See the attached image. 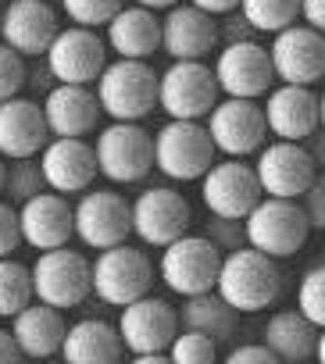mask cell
I'll use <instances>...</instances> for the list:
<instances>
[{
    "label": "cell",
    "instance_id": "5bb4252c",
    "mask_svg": "<svg viewBox=\"0 0 325 364\" xmlns=\"http://www.w3.org/2000/svg\"><path fill=\"white\" fill-rule=\"evenodd\" d=\"M204 118H208L204 129H208V136H211L215 154L247 157V154H254V150L268 139L261 104L250 100V97H225V100H215V107H211Z\"/></svg>",
    "mask_w": 325,
    "mask_h": 364
},
{
    "label": "cell",
    "instance_id": "74e56055",
    "mask_svg": "<svg viewBox=\"0 0 325 364\" xmlns=\"http://www.w3.org/2000/svg\"><path fill=\"white\" fill-rule=\"evenodd\" d=\"M297 200H300V208H304V215H307L311 229H321V225H325V182H321V178H314L311 186L297 197Z\"/></svg>",
    "mask_w": 325,
    "mask_h": 364
},
{
    "label": "cell",
    "instance_id": "7bdbcfd3",
    "mask_svg": "<svg viewBox=\"0 0 325 364\" xmlns=\"http://www.w3.org/2000/svg\"><path fill=\"white\" fill-rule=\"evenodd\" d=\"M18 343L11 336V328H0V364H8V360H18Z\"/></svg>",
    "mask_w": 325,
    "mask_h": 364
},
{
    "label": "cell",
    "instance_id": "60d3db41",
    "mask_svg": "<svg viewBox=\"0 0 325 364\" xmlns=\"http://www.w3.org/2000/svg\"><path fill=\"white\" fill-rule=\"evenodd\" d=\"M325 0H297V18L311 29H325Z\"/></svg>",
    "mask_w": 325,
    "mask_h": 364
},
{
    "label": "cell",
    "instance_id": "b9f144b4",
    "mask_svg": "<svg viewBox=\"0 0 325 364\" xmlns=\"http://www.w3.org/2000/svg\"><path fill=\"white\" fill-rule=\"evenodd\" d=\"M190 4L208 11V15H229V11H236L240 0H190Z\"/></svg>",
    "mask_w": 325,
    "mask_h": 364
},
{
    "label": "cell",
    "instance_id": "8d00e7d4",
    "mask_svg": "<svg viewBox=\"0 0 325 364\" xmlns=\"http://www.w3.org/2000/svg\"><path fill=\"white\" fill-rule=\"evenodd\" d=\"M26 86V61L18 50H11L4 40H0V100L15 97Z\"/></svg>",
    "mask_w": 325,
    "mask_h": 364
},
{
    "label": "cell",
    "instance_id": "d6986e66",
    "mask_svg": "<svg viewBox=\"0 0 325 364\" xmlns=\"http://www.w3.org/2000/svg\"><path fill=\"white\" fill-rule=\"evenodd\" d=\"M265 129L275 139H293V143H307L318 125H321V100L311 86H293V82H279L268 86L265 93Z\"/></svg>",
    "mask_w": 325,
    "mask_h": 364
},
{
    "label": "cell",
    "instance_id": "1f68e13d",
    "mask_svg": "<svg viewBox=\"0 0 325 364\" xmlns=\"http://www.w3.org/2000/svg\"><path fill=\"white\" fill-rule=\"evenodd\" d=\"M33 300V282H29V268L22 261L0 257V318L18 314L26 304Z\"/></svg>",
    "mask_w": 325,
    "mask_h": 364
},
{
    "label": "cell",
    "instance_id": "7a4b0ae2",
    "mask_svg": "<svg viewBox=\"0 0 325 364\" xmlns=\"http://www.w3.org/2000/svg\"><path fill=\"white\" fill-rule=\"evenodd\" d=\"M179 332V314L165 296H136L129 304H122V318H118V339L122 350L132 353L136 364H165L169 360V343Z\"/></svg>",
    "mask_w": 325,
    "mask_h": 364
},
{
    "label": "cell",
    "instance_id": "484cf974",
    "mask_svg": "<svg viewBox=\"0 0 325 364\" xmlns=\"http://www.w3.org/2000/svg\"><path fill=\"white\" fill-rule=\"evenodd\" d=\"M100 104L82 82H58L43 100V122L50 136H86L97 129Z\"/></svg>",
    "mask_w": 325,
    "mask_h": 364
},
{
    "label": "cell",
    "instance_id": "d6a6232c",
    "mask_svg": "<svg viewBox=\"0 0 325 364\" xmlns=\"http://www.w3.org/2000/svg\"><path fill=\"white\" fill-rule=\"evenodd\" d=\"M165 353L172 364H211L218 357V343L197 328H179Z\"/></svg>",
    "mask_w": 325,
    "mask_h": 364
},
{
    "label": "cell",
    "instance_id": "e0dca14e",
    "mask_svg": "<svg viewBox=\"0 0 325 364\" xmlns=\"http://www.w3.org/2000/svg\"><path fill=\"white\" fill-rule=\"evenodd\" d=\"M43 58H47V72L58 82H82V86H90L100 75V68L107 65V47L97 36V29L68 26V29L54 33V40L47 43Z\"/></svg>",
    "mask_w": 325,
    "mask_h": 364
},
{
    "label": "cell",
    "instance_id": "7c38bea8",
    "mask_svg": "<svg viewBox=\"0 0 325 364\" xmlns=\"http://www.w3.org/2000/svg\"><path fill=\"white\" fill-rule=\"evenodd\" d=\"M197 182H201V200H204V208L215 218L243 222V215L261 200V186H257L254 164H247L243 157L211 161Z\"/></svg>",
    "mask_w": 325,
    "mask_h": 364
},
{
    "label": "cell",
    "instance_id": "f546056e",
    "mask_svg": "<svg viewBox=\"0 0 325 364\" xmlns=\"http://www.w3.org/2000/svg\"><path fill=\"white\" fill-rule=\"evenodd\" d=\"M183 300H186V307L176 311L183 328H197V332L211 336L215 343L233 336V328H236V311H233L215 289L193 293V296H183Z\"/></svg>",
    "mask_w": 325,
    "mask_h": 364
},
{
    "label": "cell",
    "instance_id": "3957f363",
    "mask_svg": "<svg viewBox=\"0 0 325 364\" xmlns=\"http://www.w3.org/2000/svg\"><path fill=\"white\" fill-rule=\"evenodd\" d=\"M93 82L100 114H107L111 122H139L157 111V75L146 61L118 58L104 65Z\"/></svg>",
    "mask_w": 325,
    "mask_h": 364
},
{
    "label": "cell",
    "instance_id": "cb8c5ba5",
    "mask_svg": "<svg viewBox=\"0 0 325 364\" xmlns=\"http://www.w3.org/2000/svg\"><path fill=\"white\" fill-rule=\"evenodd\" d=\"M47 139L50 132L43 122V107L36 100H26L18 93L0 100V157H36Z\"/></svg>",
    "mask_w": 325,
    "mask_h": 364
},
{
    "label": "cell",
    "instance_id": "d590c367",
    "mask_svg": "<svg viewBox=\"0 0 325 364\" xmlns=\"http://www.w3.org/2000/svg\"><path fill=\"white\" fill-rule=\"evenodd\" d=\"M4 190L15 197V200H26L33 193L43 190V175H40V164L33 157H15L11 171H4Z\"/></svg>",
    "mask_w": 325,
    "mask_h": 364
},
{
    "label": "cell",
    "instance_id": "f35d334b",
    "mask_svg": "<svg viewBox=\"0 0 325 364\" xmlns=\"http://www.w3.org/2000/svg\"><path fill=\"white\" fill-rule=\"evenodd\" d=\"M22 243L18 236V211L0 200V257H11V250Z\"/></svg>",
    "mask_w": 325,
    "mask_h": 364
},
{
    "label": "cell",
    "instance_id": "ffe728a7",
    "mask_svg": "<svg viewBox=\"0 0 325 364\" xmlns=\"http://www.w3.org/2000/svg\"><path fill=\"white\" fill-rule=\"evenodd\" d=\"M40 175L54 193H82L97 178L93 146L82 136H54L40 146Z\"/></svg>",
    "mask_w": 325,
    "mask_h": 364
},
{
    "label": "cell",
    "instance_id": "9a60e30c",
    "mask_svg": "<svg viewBox=\"0 0 325 364\" xmlns=\"http://www.w3.org/2000/svg\"><path fill=\"white\" fill-rule=\"evenodd\" d=\"M129 225L146 247H165L176 236L190 232L193 211L190 200L172 186H150L129 204Z\"/></svg>",
    "mask_w": 325,
    "mask_h": 364
},
{
    "label": "cell",
    "instance_id": "ee69618b",
    "mask_svg": "<svg viewBox=\"0 0 325 364\" xmlns=\"http://www.w3.org/2000/svg\"><path fill=\"white\" fill-rule=\"evenodd\" d=\"M132 4H139V8H150V11H165V8L179 4V0H132Z\"/></svg>",
    "mask_w": 325,
    "mask_h": 364
},
{
    "label": "cell",
    "instance_id": "30bf717a",
    "mask_svg": "<svg viewBox=\"0 0 325 364\" xmlns=\"http://www.w3.org/2000/svg\"><path fill=\"white\" fill-rule=\"evenodd\" d=\"M218 100L215 72L204 61H172L157 75V111L169 118L201 122Z\"/></svg>",
    "mask_w": 325,
    "mask_h": 364
},
{
    "label": "cell",
    "instance_id": "5b68a950",
    "mask_svg": "<svg viewBox=\"0 0 325 364\" xmlns=\"http://www.w3.org/2000/svg\"><path fill=\"white\" fill-rule=\"evenodd\" d=\"M150 150H154V168L176 182H197L204 168L215 161L208 129L190 118H169L150 136Z\"/></svg>",
    "mask_w": 325,
    "mask_h": 364
},
{
    "label": "cell",
    "instance_id": "7402d4cb",
    "mask_svg": "<svg viewBox=\"0 0 325 364\" xmlns=\"http://www.w3.org/2000/svg\"><path fill=\"white\" fill-rule=\"evenodd\" d=\"M169 15L161 18V50L172 61H204L215 47H218V22L215 15L186 4H172L165 8Z\"/></svg>",
    "mask_w": 325,
    "mask_h": 364
},
{
    "label": "cell",
    "instance_id": "bcb514c9",
    "mask_svg": "<svg viewBox=\"0 0 325 364\" xmlns=\"http://www.w3.org/2000/svg\"><path fill=\"white\" fill-rule=\"evenodd\" d=\"M0 4H4V0H0Z\"/></svg>",
    "mask_w": 325,
    "mask_h": 364
},
{
    "label": "cell",
    "instance_id": "8fae6325",
    "mask_svg": "<svg viewBox=\"0 0 325 364\" xmlns=\"http://www.w3.org/2000/svg\"><path fill=\"white\" fill-rule=\"evenodd\" d=\"M97 171L111 182H139L154 168L150 132L139 122H111L97 132L93 143Z\"/></svg>",
    "mask_w": 325,
    "mask_h": 364
},
{
    "label": "cell",
    "instance_id": "8992f818",
    "mask_svg": "<svg viewBox=\"0 0 325 364\" xmlns=\"http://www.w3.org/2000/svg\"><path fill=\"white\" fill-rule=\"evenodd\" d=\"M154 286V264L143 250L129 247L125 240L114 247H104L97 254V261H90V293H97V300L122 307L143 293H150Z\"/></svg>",
    "mask_w": 325,
    "mask_h": 364
},
{
    "label": "cell",
    "instance_id": "e575fe53",
    "mask_svg": "<svg viewBox=\"0 0 325 364\" xmlns=\"http://www.w3.org/2000/svg\"><path fill=\"white\" fill-rule=\"evenodd\" d=\"M125 4V0H61V11L68 15L72 26L86 29H104V22Z\"/></svg>",
    "mask_w": 325,
    "mask_h": 364
},
{
    "label": "cell",
    "instance_id": "ab89813d",
    "mask_svg": "<svg viewBox=\"0 0 325 364\" xmlns=\"http://www.w3.org/2000/svg\"><path fill=\"white\" fill-rule=\"evenodd\" d=\"M225 364H275V353L265 343H243L225 353Z\"/></svg>",
    "mask_w": 325,
    "mask_h": 364
},
{
    "label": "cell",
    "instance_id": "ba28073f",
    "mask_svg": "<svg viewBox=\"0 0 325 364\" xmlns=\"http://www.w3.org/2000/svg\"><path fill=\"white\" fill-rule=\"evenodd\" d=\"M254 161V175H257V186L265 197H286L297 200L311 182L318 178V157L293 139H272L261 143Z\"/></svg>",
    "mask_w": 325,
    "mask_h": 364
},
{
    "label": "cell",
    "instance_id": "836d02e7",
    "mask_svg": "<svg viewBox=\"0 0 325 364\" xmlns=\"http://www.w3.org/2000/svg\"><path fill=\"white\" fill-rule=\"evenodd\" d=\"M297 311L307 321H314L318 328L325 325V268L321 264L304 272V279L297 286Z\"/></svg>",
    "mask_w": 325,
    "mask_h": 364
},
{
    "label": "cell",
    "instance_id": "603a6c76",
    "mask_svg": "<svg viewBox=\"0 0 325 364\" xmlns=\"http://www.w3.org/2000/svg\"><path fill=\"white\" fill-rule=\"evenodd\" d=\"M18 236L33 250L65 247L72 240V204L65 193H33L18 208Z\"/></svg>",
    "mask_w": 325,
    "mask_h": 364
},
{
    "label": "cell",
    "instance_id": "44dd1931",
    "mask_svg": "<svg viewBox=\"0 0 325 364\" xmlns=\"http://www.w3.org/2000/svg\"><path fill=\"white\" fill-rule=\"evenodd\" d=\"M58 29V11L47 0H4L0 4V40L22 58H43Z\"/></svg>",
    "mask_w": 325,
    "mask_h": 364
},
{
    "label": "cell",
    "instance_id": "2e32d148",
    "mask_svg": "<svg viewBox=\"0 0 325 364\" xmlns=\"http://www.w3.org/2000/svg\"><path fill=\"white\" fill-rule=\"evenodd\" d=\"M72 236H79L90 250L129 240V200L114 190H82L79 204L72 208Z\"/></svg>",
    "mask_w": 325,
    "mask_h": 364
},
{
    "label": "cell",
    "instance_id": "d4e9b609",
    "mask_svg": "<svg viewBox=\"0 0 325 364\" xmlns=\"http://www.w3.org/2000/svg\"><path fill=\"white\" fill-rule=\"evenodd\" d=\"M104 47L114 58H136L146 61L154 50H161V18L150 8H118L107 22H104Z\"/></svg>",
    "mask_w": 325,
    "mask_h": 364
},
{
    "label": "cell",
    "instance_id": "9c48e42d",
    "mask_svg": "<svg viewBox=\"0 0 325 364\" xmlns=\"http://www.w3.org/2000/svg\"><path fill=\"white\" fill-rule=\"evenodd\" d=\"M29 282H33V300L50 304L58 311L79 307L90 296V261L79 250L50 247L33 261Z\"/></svg>",
    "mask_w": 325,
    "mask_h": 364
},
{
    "label": "cell",
    "instance_id": "ac0fdd59",
    "mask_svg": "<svg viewBox=\"0 0 325 364\" xmlns=\"http://www.w3.org/2000/svg\"><path fill=\"white\" fill-rule=\"evenodd\" d=\"M211 72H215L218 93H225V97H250V100H257L275 82L268 50L261 43H254V40H229L218 50Z\"/></svg>",
    "mask_w": 325,
    "mask_h": 364
},
{
    "label": "cell",
    "instance_id": "f6af8a7d",
    "mask_svg": "<svg viewBox=\"0 0 325 364\" xmlns=\"http://www.w3.org/2000/svg\"><path fill=\"white\" fill-rule=\"evenodd\" d=\"M4 171H8V164H4V157H0V193H4Z\"/></svg>",
    "mask_w": 325,
    "mask_h": 364
},
{
    "label": "cell",
    "instance_id": "4316f807",
    "mask_svg": "<svg viewBox=\"0 0 325 364\" xmlns=\"http://www.w3.org/2000/svg\"><path fill=\"white\" fill-rule=\"evenodd\" d=\"M58 353L72 364H114L125 350L114 325H107L104 318H82L75 325H65Z\"/></svg>",
    "mask_w": 325,
    "mask_h": 364
},
{
    "label": "cell",
    "instance_id": "f1b7e54d",
    "mask_svg": "<svg viewBox=\"0 0 325 364\" xmlns=\"http://www.w3.org/2000/svg\"><path fill=\"white\" fill-rule=\"evenodd\" d=\"M265 346L275 353V360H307L318 339V325L307 321L300 311H279L261 328Z\"/></svg>",
    "mask_w": 325,
    "mask_h": 364
},
{
    "label": "cell",
    "instance_id": "83f0119b",
    "mask_svg": "<svg viewBox=\"0 0 325 364\" xmlns=\"http://www.w3.org/2000/svg\"><path fill=\"white\" fill-rule=\"evenodd\" d=\"M11 336L22 357H54L65 336V318L58 307L29 300L18 314H11Z\"/></svg>",
    "mask_w": 325,
    "mask_h": 364
},
{
    "label": "cell",
    "instance_id": "4fadbf2b",
    "mask_svg": "<svg viewBox=\"0 0 325 364\" xmlns=\"http://www.w3.org/2000/svg\"><path fill=\"white\" fill-rule=\"evenodd\" d=\"M265 50H268L275 82L314 86L325 75V40H321V29L293 22V26L272 33V47H265Z\"/></svg>",
    "mask_w": 325,
    "mask_h": 364
},
{
    "label": "cell",
    "instance_id": "52a82bcc",
    "mask_svg": "<svg viewBox=\"0 0 325 364\" xmlns=\"http://www.w3.org/2000/svg\"><path fill=\"white\" fill-rule=\"evenodd\" d=\"M218 264H222V250L208 240V236H176L172 243L161 247V264L157 275L172 293L179 296H193V293H208L215 289L218 279Z\"/></svg>",
    "mask_w": 325,
    "mask_h": 364
},
{
    "label": "cell",
    "instance_id": "277c9868",
    "mask_svg": "<svg viewBox=\"0 0 325 364\" xmlns=\"http://www.w3.org/2000/svg\"><path fill=\"white\" fill-rule=\"evenodd\" d=\"M311 236V222L300 208V200H286V197H265L243 215V240L247 247L282 261L304 250Z\"/></svg>",
    "mask_w": 325,
    "mask_h": 364
},
{
    "label": "cell",
    "instance_id": "4dcf8cb0",
    "mask_svg": "<svg viewBox=\"0 0 325 364\" xmlns=\"http://www.w3.org/2000/svg\"><path fill=\"white\" fill-rule=\"evenodd\" d=\"M236 8L254 33H279L297 22V0H240Z\"/></svg>",
    "mask_w": 325,
    "mask_h": 364
},
{
    "label": "cell",
    "instance_id": "6da1fadb",
    "mask_svg": "<svg viewBox=\"0 0 325 364\" xmlns=\"http://www.w3.org/2000/svg\"><path fill=\"white\" fill-rule=\"evenodd\" d=\"M215 293L236 314H257L279 300L282 272H279L275 257H268L254 247H233L229 254H222Z\"/></svg>",
    "mask_w": 325,
    "mask_h": 364
}]
</instances>
